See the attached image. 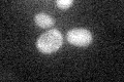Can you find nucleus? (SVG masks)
Segmentation results:
<instances>
[{"label":"nucleus","mask_w":124,"mask_h":82,"mask_svg":"<svg viewBox=\"0 0 124 82\" xmlns=\"http://www.w3.org/2000/svg\"><path fill=\"white\" fill-rule=\"evenodd\" d=\"M62 42H63V39H62L61 33L56 29H51L40 35L39 38L37 39L36 46L41 52L52 53L60 48Z\"/></svg>","instance_id":"1"},{"label":"nucleus","mask_w":124,"mask_h":82,"mask_svg":"<svg viewBox=\"0 0 124 82\" xmlns=\"http://www.w3.org/2000/svg\"><path fill=\"white\" fill-rule=\"evenodd\" d=\"M67 40L70 44L84 47L91 43L92 35L90 31L83 28H76L67 32Z\"/></svg>","instance_id":"2"},{"label":"nucleus","mask_w":124,"mask_h":82,"mask_svg":"<svg viewBox=\"0 0 124 82\" xmlns=\"http://www.w3.org/2000/svg\"><path fill=\"white\" fill-rule=\"evenodd\" d=\"M35 23L37 26H39L40 28H51L55 24V19H54L51 15L46 14V13H37L35 15Z\"/></svg>","instance_id":"3"},{"label":"nucleus","mask_w":124,"mask_h":82,"mask_svg":"<svg viewBox=\"0 0 124 82\" xmlns=\"http://www.w3.org/2000/svg\"><path fill=\"white\" fill-rule=\"evenodd\" d=\"M72 0H58V1H56L57 6L61 9H67L69 6L72 5Z\"/></svg>","instance_id":"4"}]
</instances>
